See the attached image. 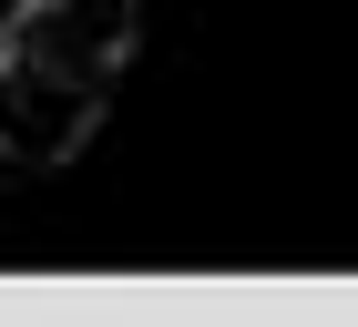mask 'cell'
<instances>
[{
    "instance_id": "obj_1",
    "label": "cell",
    "mask_w": 358,
    "mask_h": 327,
    "mask_svg": "<svg viewBox=\"0 0 358 327\" xmlns=\"http://www.w3.org/2000/svg\"><path fill=\"white\" fill-rule=\"evenodd\" d=\"M134 41H143L134 0H10V21H0V52L10 61H31L52 82H83L103 103L123 82V61H134Z\"/></svg>"
},
{
    "instance_id": "obj_2",
    "label": "cell",
    "mask_w": 358,
    "mask_h": 327,
    "mask_svg": "<svg viewBox=\"0 0 358 327\" xmlns=\"http://www.w3.org/2000/svg\"><path fill=\"white\" fill-rule=\"evenodd\" d=\"M92 123H103V92L52 82V72H31V61L0 52V174H52V164H72L92 143Z\"/></svg>"
}]
</instances>
